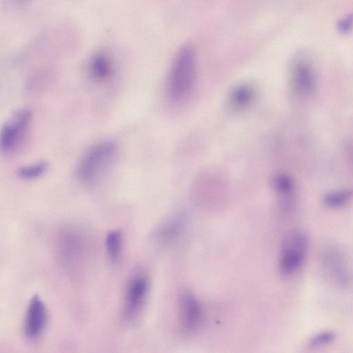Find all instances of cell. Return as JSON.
<instances>
[{"instance_id":"5","label":"cell","mask_w":353,"mask_h":353,"mask_svg":"<svg viewBox=\"0 0 353 353\" xmlns=\"http://www.w3.org/2000/svg\"><path fill=\"white\" fill-rule=\"evenodd\" d=\"M308 238L299 231L289 234L285 239L281 250L279 268L284 275L295 272L302 265L308 250Z\"/></svg>"},{"instance_id":"7","label":"cell","mask_w":353,"mask_h":353,"mask_svg":"<svg viewBox=\"0 0 353 353\" xmlns=\"http://www.w3.org/2000/svg\"><path fill=\"white\" fill-rule=\"evenodd\" d=\"M48 323V310L38 295L33 296L26 309L23 323L24 336L30 341L39 339Z\"/></svg>"},{"instance_id":"13","label":"cell","mask_w":353,"mask_h":353,"mask_svg":"<svg viewBox=\"0 0 353 353\" xmlns=\"http://www.w3.org/2000/svg\"><path fill=\"white\" fill-rule=\"evenodd\" d=\"M48 164L45 161H40L32 164L21 166L17 169V176L23 180L30 181L42 176L47 171Z\"/></svg>"},{"instance_id":"10","label":"cell","mask_w":353,"mask_h":353,"mask_svg":"<svg viewBox=\"0 0 353 353\" xmlns=\"http://www.w3.org/2000/svg\"><path fill=\"white\" fill-rule=\"evenodd\" d=\"M89 71L95 80L103 81L108 79L113 72V65L110 57L103 52L93 55L89 62Z\"/></svg>"},{"instance_id":"12","label":"cell","mask_w":353,"mask_h":353,"mask_svg":"<svg viewBox=\"0 0 353 353\" xmlns=\"http://www.w3.org/2000/svg\"><path fill=\"white\" fill-rule=\"evenodd\" d=\"M105 248L111 261H117L121 255L123 249V235L121 231L113 230L105 236Z\"/></svg>"},{"instance_id":"6","label":"cell","mask_w":353,"mask_h":353,"mask_svg":"<svg viewBox=\"0 0 353 353\" xmlns=\"http://www.w3.org/2000/svg\"><path fill=\"white\" fill-rule=\"evenodd\" d=\"M32 121V112L27 108L14 112L3 125L0 145L5 152L13 151L20 143Z\"/></svg>"},{"instance_id":"14","label":"cell","mask_w":353,"mask_h":353,"mask_svg":"<svg viewBox=\"0 0 353 353\" xmlns=\"http://www.w3.org/2000/svg\"><path fill=\"white\" fill-rule=\"evenodd\" d=\"M352 192L350 190L332 191L324 196V203L330 208H339L345 205L352 197Z\"/></svg>"},{"instance_id":"17","label":"cell","mask_w":353,"mask_h":353,"mask_svg":"<svg viewBox=\"0 0 353 353\" xmlns=\"http://www.w3.org/2000/svg\"><path fill=\"white\" fill-rule=\"evenodd\" d=\"M16 1H23V0H14Z\"/></svg>"},{"instance_id":"1","label":"cell","mask_w":353,"mask_h":353,"mask_svg":"<svg viewBox=\"0 0 353 353\" xmlns=\"http://www.w3.org/2000/svg\"><path fill=\"white\" fill-rule=\"evenodd\" d=\"M55 249L61 265L70 271H77L87 263L92 253V237L84 228L67 224L57 231Z\"/></svg>"},{"instance_id":"16","label":"cell","mask_w":353,"mask_h":353,"mask_svg":"<svg viewBox=\"0 0 353 353\" xmlns=\"http://www.w3.org/2000/svg\"><path fill=\"white\" fill-rule=\"evenodd\" d=\"M335 334L332 332H323L314 336L310 341L312 347H318L330 343L334 341Z\"/></svg>"},{"instance_id":"11","label":"cell","mask_w":353,"mask_h":353,"mask_svg":"<svg viewBox=\"0 0 353 353\" xmlns=\"http://www.w3.org/2000/svg\"><path fill=\"white\" fill-rule=\"evenodd\" d=\"M254 96L253 88L247 84L236 86L229 95V105L235 110L248 107Z\"/></svg>"},{"instance_id":"4","label":"cell","mask_w":353,"mask_h":353,"mask_svg":"<svg viewBox=\"0 0 353 353\" xmlns=\"http://www.w3.org/2000/svg\"><path fill=\"white\" fill-rule=\"evenodd\" d=\"M150 289L147 274L137 272L127 282L123 296L122 316L129 323L136 322L144 309Z\"/></svg>"},{"instance_id":"9","label":"cell","mask_w":353,"mask_h":353,"mask_svg":"<svg viewBox=\"0 0 353 353\" xmlns=\"http://www.w3.org/2000/svg\"><path fill=\"white\" fill-rule=\"evenodd\" d=\"M292 82L295 90L301 94H307L314 87L315 75L312 64L305 59L295 61L292 70Z\"/></svg>"},{"instance_id":"15","label":"cell","mask_w":353,"mask_h":353,"mask_svg":"<svg viewBox=\"0 0 353 353\" xmlns=\"http://www.w3.org/2000/svg\"><path fill=\"white\" fill-rule=\"evenodd\" d=\"M274 188L281 196L286 199L291 195L293 191V181L289 176L279 174L274 179Z\"/></svg>"},{"instance_id":"3","label":"cell","mask_w":353,"mask_h":353,"mask_svg":"<svg viewBox=\"0 0 353 353\" xmlns=\"http://www.w3.org/2000/svg\"><path fill=\"white\" fill-rule=\"evenodd\" d=\"M117 151V145L112 140L102 141L90 147L77 162V179L85 185L94 183L112 161Z\"/></svg>"},{"instance_id":"8","label":"cell","mask_w":353,"mask_h":353,"mask_svg":"<svg viewBox=\"0 0 353 353\" xmlns=\"http://www.w3.org/2000/svg\"><path fill=\"white\" fill-rule=\"evenodd\" d=\"M181 321L183 330L191 332L200 325L202 319V308L198 299L188 292L180 297Z\"/></svg>"},{"instance_id":"2","label":"cell","mask_w":353,"mask_h":353,"mask_svg":"<svg viewBox=\"0 0 353 353\" xmlns=\"http://www.w3.org/2000/svg\"><path fill=\"white\" fill-rule=\"evenodd\" d=\"M196 75V57L194 50L184 46L176 54L169 70L167 92L174 102L185 100L192 91Z\"/></svg>"}]
</instances>
